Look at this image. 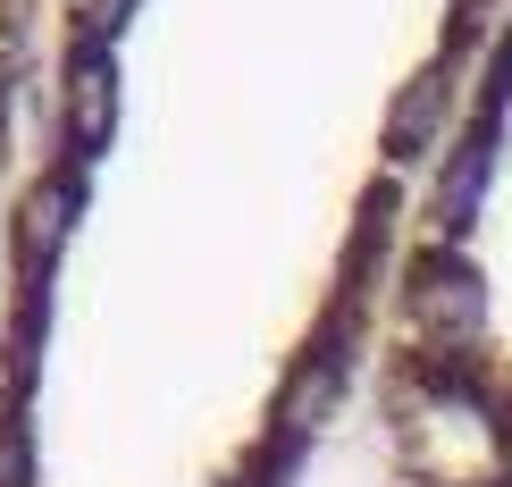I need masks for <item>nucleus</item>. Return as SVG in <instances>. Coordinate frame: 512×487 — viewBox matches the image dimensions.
I'll use <instances>...</instances> for the list:
<instances>
[{
    "instance_id": "7ed1b4c3",
    "label": "nucleus",
    "mask_w": 512,
    "mask_h": 487,
    "mask_svg": "<svg viewBox=\"0 0 512 487\" xmlns=\"http://www.w3.org/2000/svg\"><path fill=\"white\" fill-rule=\"evenodd\" d=\"M42 26H51V0H0V286H9V219H17V177H26V135H34Z\"/></svg>"
},
{
    "instance_id": "f03ea898",
    "label": "nucleus",
    "mask_w": 512,
    "mask_h": 487,
    "mask_svg": "<svg viewBox=\"0 0 512 487\" xmlns=\"http://www.w3.org/2000/svg\"><path fill=\"white\" fill-rule=\"evenodd\" d=\"M370 412L403 487H512V0L420 194Z\"/></svg>"
},
{
    "instance_id": "f257e3e1",
    "label": "nucleus",
    "mask_w": 512,
    "mask_h": 487,
    "mask_svg": "<svg viewBox=\"0 0 512 487\" xmlns=\"http://www.w3.org/2000/svg\"><path fill=\"white\" fill-rule=\"evenodd\" d=\"M496 0H51L0 487H294L370 387Z\"/></svg>"
}]
</instances>
